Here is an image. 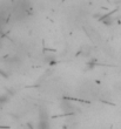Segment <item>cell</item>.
<instances>
[{
    "instance_id": "cell-1",
    "label": "cell",
    "mask_w": 121,
    "mask_h": 129,
    "mask_svg": "<svg viewBox=\"0 0 121 129\" xmlns=\"http://www.w3.org/2000/svg\"><path fill=\"white\" fill-rule=\"evenodd\" d=\"M38 129H50V123L47 120H40L38 123Z\"/></svg>"
}]
</instances>
